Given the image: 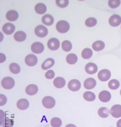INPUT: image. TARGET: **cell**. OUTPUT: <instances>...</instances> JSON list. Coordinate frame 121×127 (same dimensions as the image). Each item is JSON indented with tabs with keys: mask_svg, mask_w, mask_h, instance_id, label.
<instances>
[{
	"mask_svg": "<svg viewBox=\"0 0 121 127\" xmlns=\"http://www.w3.org/2000/svg\"><path fill=\"white\" fill-rule=\"evenodd\" d=\"M0 125L2 127H13L14 125L13 120L6 117L5 113L2 110H0Z\"/></svg>",
	"mask_w": 121,
	"mask_h": 127,
	"instance_id": "cell-1",
	"label": "cell"
},
{
	"mask_svg": "<svg viewBox=\"0 0 121 127\" xmlns=\"http://www.w3.org/2000/svg\"><path fill=\"white\" fill-rule=\"evenodd\" d=\"M57 31L61 33H65L68 32L70 29V25L66 21L61 20L58 22L56 25Z\"/></svg>",
	"mask_w": 121,
	"mask_h": 127,
	"instance_id": "cell-2",
	"label": "cell"
},
{
	"mask_svg": "<svg viewBox=\"0 0 121 127\" xmlns=\"http://www.w3.org/2000/svg\"><path fill=\"white\" fill-rule=\"evenodd\" d=\"M1 84L4 89L6 90H10L15 86V80L12 77H6L2 80Z\"/></svg>",
	"mask_w": 121,
	"mask_h": 127,
	"instance_id": "cell-3",
	"label": "cell"
},
{
	"mask_svg": "<svg viewBox=\"0 0 121 127\" xmlns=\"http://www.w3.org/2000/svg\"><path fill=\"white\" fill-rule=\"evenodd\" d=\"M56 104L55 99L51 96H46L42 100V105L47 109H52Z\"/></svg>",
	"mask_w": 121,
	"mask_h": 127,
	"instance_id": "cell-4",
	"label": "cell"
},
{
	"mask_svg": "<svg viewBox=\"0 0 121 127\" xmlns=\"http://www.w3.org/2000/svg\"><path fill=\"white\" fill-rule=\"evenodd\" d=\"M48 30L45 27L42 26V25H39L37 26L35 30V33L36 35L41 38L47 36L48 34Z\"/></svg>",
	"mask_w": 121,
	"mask_h": 127,
	"instance_id": "cell-5",
	"label": "cell"
},
{
	"mask_svg": "<svg viewBox=\"0 0 121 127\" xmlns=\"http://www.w3.org/2000/svg\"><path fill=\"white\" fill-rule=\"evenodd\" d=\"M111 77L110 71L106 69H104L99 71L98 74L99 79L101 81L105 82L109 79Z\"/></svg>",
	"mask_w": 121,
	"mask_h": 127,
	"instance_id": "cell-6",
	"label": "cell"
},
{
	"mask_svg": "<svg viewBox=\"0 0 121 127\" xmlns=\"http://www.w3.org/2000/svg\"><path fill=\"white\" fill-rule=\"evenodd\" d=\"M81 83L79 81L76 79L71 80L68 85V88L70 90L73 92H76L81 88Z\"/></svg>",
	"mask_w": 121,
	"mask_h": 127,
	"instance_id": "cell-7",
	"label": "cell"
},
{
	"mask_svg": "<svg viewBox=\"0 0 121 127\" xmlns=\"http://www.w3.org/2000/svg\"><path fill=\"white\" fill-rule=\"evenodd\" d=\"M48 48L52 50H56L59 49L60 47V42L57 38L50 39L47 43Z\"/></svg>",
	"mask_w": 121,
	"mask_h": 127,
	"instance_id": "cell-8",
	"label": "cell"
},
{
	"mask_svg": "<svg viewBox=\"0 0 121 127\" xmlns=\"http://www.w3.org/2000/svg\"><path fill=\"white\" fill-rule=\"evenodd\" d=\"M44 49V45L40 42H35L31 46L32 51L36 54L42 53Z\"/></svg>",
	"mask_w": 121,
	"mask_h": 127,
	"instance_id": "cell-9",
	"label": "cell"
},
{
	"mask_svg": "<svg viewBox=\"0 0 121 127\" xmlns=\"http://www.w3.org/2000/svg\"><path fill=\"white\" fill-rule=\"evenodd\" d=\"M121 23V16L114 14L111 16L109 19V24L112 27H116L119 26Z\"/></svg>",
	"mask_w": 121,
	"mask_h": 127,
	"instance_id": "cell-10",
	"label": "cell"
},
{
	"mask_svg": "<svg viewBox=\"0 0 121 127\" xmlns=\"http://www.w3.org/2000/svg\"><path fill=\"white\" fill-rule=\"evenodd\" d=\"M111 115L114 118H120L121 117V105H115L112 107L110 111Z\"/></svg>",
	"mask_w": 121,
	"mask_h": 127,
	"instance_id": "cell-11",
	"label": "cell"
},
{
	"mask_svg": "<svg viewBox=\"0 0 121 127\" xmlns=\"http://www.w3.org/2000/svg\"><path fill=\"white\" fill-rule=\"evenodd\" d=\"M25 62L27 65L33 66L38 63V58L34 54H29L25 57Z\"/></svg>",
	"mask_w": 121,
	"mask_h": 127,
	"instance_id": "cell-12",
	"label": "cell"
},
{
	"mask_svg": "<svg viewBox=\"0 0 121 127\" xmlns=\"http://www.w3.org/2000/svg\"><path fill=\"white\" fill-rule=\"evenodd\" d=\"M15 30V26L10 23H6L3 26L2 31L7 35L12 34Z\"/></svg>",
	"mask_w": 121,
	"mask_h": 127,
	"instance_id": "cell-13",
	"label": "cell"
},
{
	"mask_svg": "<svg viewBox=\"0 0 121 127\" xmlns=\"http://www.w3.org/2000/svg\"><path fill=\"white\" fill-rule=\"evenodd\" d=\"M111 95L109 92L107 91H103L100 92L99 95V99L102 102H108L110 101Z\"/></svg>",
	"mask_w": 121,
	"mask_h": 127,
	"instance_id": "cell-14",
	"label": "cell"
},
{
	"mask_svg": "<svg viewBox=\"0 0 121 127\" xmlns=\"http://www.w3.org/2000/svg\"><path fill=\"white\" fill-rule=\"evenodd\" d=\"M85 70L88 74H93L97 71L98 67L95 64L89 63L87 64L85 66Z\"/></svg>",
	"mask_w": 121,
	"mask_h": 127,
	"instance_id": "cell-15",
	"label": "cell"
},
{
	"mask_svg": "<svg viewBox=\"0 0 121 127\" xmlns=\"http://www.w3.org/2000/svg\"><path fill=\"white\" fill-rule=\"evenodd\" d=\"M17 107L20 110H25L29 106V102L26 99H21L19 100L17 104Z\"/></svg>",
	"mask_w": 121,
	"mask_h": 127,
	"instance_id": "cell-16",
	"label": "cell"
},
{
	"mask_svg": "<svg viewBox=\"0 0 121 127\" xmlns=\"http://www.w3.org/2000/svg\"><path fill=\"white\" fill-rule=\"evenodd\" d=\"M96 85V80L92 78H89L86 80L84 83L85 88L87 90H91L95 88Z\"/></svg>",
	"mask_w": 121,
	"mask_h": 127,
	"instance_id": "cell-17",
	"label": "cell"
},
{
	"mask_svg": "<svg viewBox=\"0 0 121 127\" xmlns=\"http://www.w3.org/2000/svg\"><path fill=\"white\" fill-rule=\"evenodd\" d=\"M25 92L28 95H35L38 92V87L36 85L31 84L26 87Z\"/></svg>",
	"mask_w": 121,
	"mask_h": 127,
	"instance_id": "cell-18",
	"label": "cell"
},
{
	"mask_svg": "<svg viewBox=\"0 0 121 127\" xmlns=\"http://www.w3.org/2000/svg\"><path fill=\"white\" fill-rule=\"evenodd\" d=\"M6 17L7 20L13 22L17 20L19 18V14L15 10H11L8 11L6 14Z\"/></svg>",
	"mask_w": 121,
	"mask_h": 127,
	"instance_id": "cell-19",
	"label": "cell"
},
{
	"mask_svg": "<svg viewBox=\"0 0 121 127\" xmlns=\"http://www.w3.org/2000/svg\"><path fill=\"white\" fill-rule=\"evenodd\" d=\"M35 11L39 14H44L47 10L45 5L43 3H39L37 4L35 7Z\"/></svg>",
	"mask_w": 121,
	"mask_h": 127,
	"instance_id": "cell-20",
	"label": "cell"
},
{
	"mask_svg": "<svg viewBox=\"0 0 121 127\" xmlns=\"http://www.w3.org/2000/svg\"><path fill=\"white\" fill-rule=\"evenodd\" d=\"M66 84V81L65 79L61 77H58L55 78L54 81V86L58 88L61 89L63 88Z\"/></svg>",
	"mask_w": 121,
	"mask_h": 127,
	"instance_id": "cell-21",
	"label": "cell"
},
{
	"mask_svg": "<svg viewBox=\"0 0 121 127\" xmlns=\"http://www.w3.org/2000/svg\"><path fill=\"white\" fill-rule=\"evenodd\" d=\"M42 22L43 24L49 26L53 25L54 22V19L52 15L50 14H46L42 18Z\"/></svg>",
	"mask_w": 121,
	"mask_h": 127,
	"instance_id": "cell-22",
	"label": "cell"
},
{
	"mask_svg": "<svg viewBox=\"0 0 121 127\" xmlns=\"http://www.w3.org/2000/svg\"><path fill=\"white\" fill-rule=\"evenodd\" d=\"M105 47V43L102 41H97L94 42L92 45V48L93 50L96 51H99L103 50Z\"/></svg>",
	"mask_w": 121,
	"mask_h": 127,
	"instance_id": "cell-23",
	"label": "cell"
},
{
	"mask_svg": "<svg viewBox=\"0 0 121 127\" xmlns=\"http://www.w3.org/2000/svg\"><path fill=\"white\" fill-rule=\"evenodd\" d=\"M14 39L18 42L24 41L26 38V34L24 32L19 31L16 32L14 35Z\"/></svg>",
	"mask_w": 121,
	"mask_h": 127,
	"instance_id": "cell-24",
	"label": "cell"
},
{
	"mask_svg": "<svg viewBox=\"0 0 121 127\" xmlns=\"http://www.w3.org/2000/svg\"><path fill=\"white\" fill-rule=\"evenodd\" d=\"M55 63V60L52 58H48L43 63L41 67L43 70H47L52 67Z\"/></svg>",
	"mask_w": 121,
	"mask_h": 127,
	"instance_id": "cell-25",
	"label": "cell"
},
{
	"mask_svg": "<svg viewBox=\"0 0 121 127\" xmlns=\"http://www.w3.org/2000/svg\"><path fill=\"white\" fill-rule=\"evenodd\" d=\"M110 113V111L107 108L105 107L100 108L98 111V113L99 116L104 118L107 117L109 116Z\"/></svg>",
	"mask_w": 121,
	"mask_h": 127,
	"instance_id": "cell-26",
	"label": "cell"
},
{
	"mask_svg": "<svg viewBox=\"0 0 121 127\" xmlns=\"http://www.w3.org/2000/svg\"><path fill=\"white\" fill-rule=\"evenodd\" d=\"M92 51L89 48H85L82 52V57L85 59H89L92 56Z\"/></svg>",
	"mask_w": 121,
	"mask_h": 127,
	"instance_id": "cell-27",
	"label": "cell"
},
{
	"mask_svg": "<svg viewBox=\"0 0 121 127\" xmlns=\"http://www.w3.org/2000/svg\"><path fill=\"white\" fill-rule=\"evenodd\" d=\"M108 86L109 88L111 90H117L120 86V82L117 80H111L108 82Z\"/></svg>",
	"mask_w": 121,
	"mask_h": 127,
	"instance_id": "cell-28",
	"label": "cell"
},
{
	"mask_svg": "<svg viewBox=\"0 0 121 127\" xmlns=\"http://www.w3.org/2000/svg\"><path fill=\"white\" fill-rule=\"evenodd\" d=\"M66 61L68 63L71 64H74L77 62V57L75 54H69L66 57Z\"/></svg>",
	"mask_w": 121,
	"mask_h": 127,
	"instance_id": "cell-29",
	"label": "cell"
},
{
	"mask_svg": "<svg viewBox=\"0 0 121 127\" xmlns=\"http://www.w3.org/2000/svg\"><path fill=\"white\" fill-rule=\"evenodd\" d=\"M9 69L10 71L14 74H18L20 71V67L17 63L11 64L9 65Z\"/></svg>",
	"mask_w": 121,
	"mask_h": 127,
	"instance_id": "cell-30",
	"label": "cell"
},
{
	"mask_svg": "<svg viewBox=\"0 0 121 127\" xmlns=\"http://www.w3.org/2000/svg\"><path fill=\"white\" fill-rule=\"evenodd\" d=\"M83 97L86 101L91 102L95 99L96 96L94 93L91 92H86L84 94Z\"/></svg>",
	"mask_w": 121,
	"mask_h": 127,
	"instance_id": "cell-31",
	"label": "cell"
},
{
	"mask_svg": "<svg viewBox=\"0 0 121 127\" xmlns=\"http://www.w3.org/2000/svg\"><path fill=\"white\" fill-rule=\"evenodd\" d=\"M62 48L65 51L69 52L72 48V44L68 40L64 41L62 43Z\"/></svg>",
	"mask_w": 121,
	"mask_h": 127,
	"instance_id": "cell-32",
	"label": "cell"
},
{
	"mask_svg": "<svg viewBox=\"0 0 121 127\" xmlns=\"http://www.w3.org/2000/svg\"><path fill=\"white\" fill-rule=\"evenodd\" d=\"M50 124L52 127H60L62 125V121L58 117H54L51 119Z\"/></svg>",
	"mask_w": 121,
	"mask_h": 127,
	"instance_id": "cell-33",
	"label": "cell"
},
{
	"mask_svg": "<svg viewBox=\"0 0 121 127\" xmlns=\"http://www.w3.org/2000/svg\"><path fill=\"white\" fill-rule=\"evenodd\" d=\"M97 20L94 18H89L85 21V25L88 27H93L97 24Z\"/></svg>",
	"mask_w": 121,
	"mask_h": 127,
	"instance_id": "cell-34",
	"label": "cell"
},
{
	"mask_svg": "<svg viewBox=\"0 0 121 127\" xmlns=\"http://www.w3.org/2000/svg\"><path fill=\"white\" fill-rule=\"evenodd\" d=\"M121 4V1L119 0H110L108 2V4L111 8H116Z\"/></svg>",
	"mask_w": 121,
	"mask_h": 127,
	"instance_id": "cell-35",
	"label": "cell"
},
{
	"mask_svg": "<svg viewBox=\"0 0 121 127\" xmlns=\"http://www.w3.org/2000/svg\"><path fill=\"white\" fill-rule=\"evenodd\" d=\"M56 3L57 5L61 8H64L68 6L69 0H57Z\"/></svg>",
	"mask_w": 121,
	"mask_h": 127,
	"instance_id": "cell-36",
	"label": "cell"
},
{
	"mask_svg": "<svg viewBox=\"0 0 121 127\" xmlns=\"http://www.w3.org/2000/svg\"><path fill=\"white\" fill-rule=\"evenodd\" d=\"M45 77L48 79H52L55 76V73L53 70H49L46 72Z\"/></svg>",
	"mask_w": 121,
	"mask_h": 127,
	"instance_id": "cell-37",
	"label": "cell"
},
{
	"mask_svg": "<svg viewBox=\"0 0 121 127\" xmlns=\"http://www.w3.org/2000/svg\"><path fill=\"white\" fill-rule=\"evenodd\" d=\"M0 106H4L7 102V98L3 95H0Z\"/></svg>",
	"mask_w": 121,
	"mask_h": 127,
	"instance_id": "cell-38",
	"label": "cell"
},
{
	"mask_svg": "<svg viewBox=\"0 0 121 127\" xmlns=\"http://www.w3.org/2000/svg\"><path fill=\"white\" fill-rule=\"evenodd\" d=\"M6 57L2 53H0V63H2L3 62H4V61L5 60Z\"/></svg>",
	"mask_w": 121,
	"mask_h": 127,
	"instance_id": "cell-39",
	"label": "cell"
},
{
	"mask_svg": "<svg viewBox=\"0 0 121 127\" xmlns=\"http://www.w3.org/2000/svg\"><path fill=\"white\" fill-rule=\"evenodd\" d=\"M117 127H121V119L118 121L117 123Z\"/></svg>",
	"mask_w": 121,
	"mask_h": 127,
	"instance_id": "cell-40",
	"label": "cell"
},
{
	"mask_svg": "<svg viewBox=\"0 0 121 127\" xmlns=\"http://www.w3.org/2000/svg\"><path fill=\"white\" fill-rule=\"evenodd\" d=\"M65 127H76V125H74V124H70L67 125Z\"/></svg>",
	"mask_w": 121,
	"mask_h": 127,
	"instance_id": "cell-41",
	"label": "cell"
},
{
	"mask_svg": "<svg viewBox=\"0 0 121 127\" xmlns=\"http://www.w3.org/2000/svg\"><path fill=\"white\" fill-rule=\"evenodd\" d=\"M37 127H50L48 125H39L38 126H37Z\"/></svg>",
	"mask_w": 121,
	"mask_h": 127,
	"instance_id": "cell-42",
	"label": "cell"
},
{
	"mask_svg": "<svg viewBox=\"0 0 121 127\" xmlns=\"http://www.w3.org/2000/svg\"><path fill=\"white\" fill-rule=\"evenodd\" d=\"M120 95H121V91H120Z\"/></svg>",
	"mask_w": 121,
	"mask_h": 127,
	"instance_id": "cell-43",
	"label": "cell"
}]
</instances>
